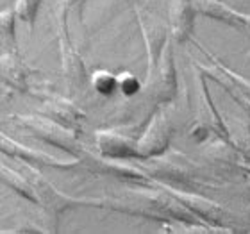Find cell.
<instances>
[{
    "mask_svg": "<svg viewBox=\"0 0 250 234\" xmlns=\"http://www.w3.org/2000/svg\"><path fill=\"white\" fill-rule=\"evenodd\" d=\"M141 168L150 179H157L163 184L177 186L181 190L202 184V175H200L198 167L191 159H188L179 152L170 154V156H167V152H165L161 156L148 157L146 165Z\"/></svg>",
    "mask_w": 250,
    "mask_h": 234,
    "instance_id": "1",
    "label": "cell"
},
{
    "mask_svg": "<svg viewBox=\"0 0 250 234\" xmlns=\"http://www.w3.org/2000/svg\"><path fill=\"white\" fill-rule=\"evenodd\" d=\"M13 122L18 124V127L25 129L32 136H36L43 140L48 145L61 149V150L79 156L83 152V147L77 140V132L61 125L56 120L48 118V116H38V115H15L11 116Z\"/></svg>",
    "mask_w": 250,
    "mask_h": 234,
    "instance_id": "2",
    "label": "cell"
},
{
    "mask_svg": "<svg viewBox=\"0 0 250 234\" xmlns=\"http://www.w3.org/2000/svg\"><path fill=\"white\" fill-rule=\"evenodd\" d=\"M31 175L27 177L31 184L36 190L40 206L47 211V216L50 218L52 224H58L59 214L64 213L66 209L77 208V206H93V208H102L104 206V198H73L66 193L59 191L58 188H54L50 182L45 179L40 172H36L31 167Z\"/></svg>",
    "mask_w": 250,
    "mask_h": 234,
    "instance_id": "3",
    "label": "cell"
},
{
    "mask_svg": "<svg viewBox=\"0 0 250 234\" xmlns=\"http://www.w3.org/2000/svg\"><path fill=\"white\" fill-rule=\"evenodd\" d=\"M148 88L156 102L167 104L175 99L177 95V72H175V61L172 52V40L168 38L161 54L157 58L156 64L150 66L148 73Z\"/></svg>",
    "mask_w": 250,
    "mask_h": 234,
    "instance_id": "4",
    "label": "cell"
},
{
    "mask_svg": "<svg viewBox=\"0 0 250 234\" xmlns=\"http://www.w3.org/2000/svg\"><path fill=\"white\" fill-rule=\"evenodd\" d=\"M173 136V125L168 120V116L163 111L154 113L146 125L145 132L141 134V138L136 141L138 147V157L140 159H148V157L161 156L168 150L170 141Z\"/></svg>",
    "mask_w": 250,
    "mask_h": 234,
    "instance_id": "5",
    "label": "cell"
},
{
    "mask_svg": "<svg viewBox=\"0 0 250 234\" xmlns=\"http://www.w3.org/2000/svg\"><path fill=\"white\" fill-rule=\"evenodd\" d=\"M161 188L168 195H172L177 202H181L184 208L197 216L200 222L213 227H224L225 225V211L220 204L213 202L206 197H200L197 193L186 191L181 188L168 186V184H161Z\"/></svg>",
    "mask_w": 250,
    "mask_h": 234,
    "instance_id": "6",
    "label": "cell"
},
{
    "mask_svg": "<svg viewBox=\"0 0 250 234\" xmlns=\"http://www.w3.org/2000/svg\"><path fill=\"white\" fill-rule=\"evenodd\" d=\"M0 152H4L7 156L18 157L20 161L27 163L29 167H50V168H73L81 165V159L79 157H73V159H58V157L50 156V154H45V152L34 150V149H29V147L21 145L18 141L11 140L9 136L0 132Z\"/></svg>",
    "mask_w": 250,
    "mask_h": 234,
    "instance_id": "7",
    "label": "cell"
},
{
    "mask_svg": "<svg viewBox=\"0 0 250 234\" xmlns=\"http://www.w3.org/2000/svg\"><path fill=\"white\" fill-rule=\"evenodd\" d=\"M197 81H198V91H200V115H202V120H198V124L206 125L211 132L218 134L222 140L230 141V136L232 132L229 130L227 124L224 122V118L220 116L216 106H214L213 99L209 97V89H208V75L197 66Z\"/></svg>",
    "mask_w": 250,
    "mask_h": 234,
    "instance_id": "8",
    "label": "cell"
},
{
    "mask_svg": "<svg viewBox=\"0 0 250 234\" xmlns=\"http://www.w3.org/2000/svg\"><path fill=\"white\" fill-rule=\"evenodd\" d=\"M97 149L100 156L105 159H129V157H138V147L136 141L127 138V136L116 132V130H97Z\"/></svg>",
    "mask_w": 250,
    "mask_h": 234,
    "instance_id": "9",
    "label": "cell"
},
{
    "mask_svg": "<svg viewBox=\"0 0 250 234\" xmlns=\"http://www.w3.org/2000/svg\"><path fill=\"white\" fill-rule=\"evenodd\" d=\"M197 11L193 7V0H170L168 16H170V32L175 42L183 43L189 40L195 25Z\"/></svg>",
    "mask_w": 250,
    "mask_h": 234,
    "instance_id": "10",
    "label": "cell"
},
{
    "mask_svg": "<svg viewBox=\"0 0 250 234\" xmlns=\"http://www.w3.org/2000/svg\"><path fill=\"white\" fill-rule=\"evenodd\" d=\"M45 115L48 118L56 120L61 125L68 127L72 130H81L83 127V120L86 118V113L81 111L75 104H72L70 100L61 99L58 95H47L45 99Z\"/></svg>",
    "mask_w": 250,
    "mask_h": 234,
    "instance_id": "11",
    "label": "cell"
},
{
    "mask_svg": "<svg viewBox=\"0 0 250 234\" xmlns=\"http://www.w3.org/2000/svg\"><path fill=\"white\" fill-rule=\"evenodd\" d=\"M29 73L31 70L15 52L0 54V81L5 86H9L13 91L20 93L29 91Z\"/></svg>",
    "mask_w": 250,
    "mask_h": 234,
    "instance_id": "12",
    "label": "cell"
},
{
    "mask_svg": "<svg viewBox=\"0 0 250 234\" xmlns=\"http://www.w3.org/2000/svg\"><path fill=\"white\" fill-rule=\"evenodd\" d=\"M193 7L197 11V15L208 16L211 20L234 29H245L243 13L229 7L224 0H193Z\"/></svg>",
    "mask_w": 250,
    "mask_h": 234,
    "instance_id": "13",
    "label": "cell"
},
{
    "mask_svg": "<svg viewBox=\"0 0 250 234\" xmlns=\"http://www.w3.org/2000/svg\"><path fill=\"white\" fill-rule=\"evenodd\" d=\"M61 58H62V72H64V77H66L70 89H81L84 81H86L84 63L81 59V56L64 40H61Z\"/></svg>",
    "mask_w": 250,
    "mask_h": 234,
    "instance_id": "14",
    "label": "cell"
},
{
    "mask_svg": "<svg viewBox=\"0 0 250 234\" xmlns=\"http://www.w3.org/2000/svg\"><path fill=\"white\" fill-rule=\"evenodd\" d=\"M0 184H4L5 188L13 190L15 193H18L20 197H23L25 200H31L34 204H40L36 195V190L31 184V181L25 175H21L20 172L11 170L9 167H5L0 163Z\"/></svg>",
    "mask_w": 250,
    "mask_h": 234,
    "instance_id": "15",
    "label": "cell"
},
{
    "mask_svg": "<svg viewBox=\"0 0 250 234\" xmlns=\"http://www.w3.org/2000/svg\"><path fill=\"white\" fill-rule=\"evenodd\" d=\"M197 66L200 68V70H202V72L206 73V75H208L209 79H213V81H216V83H218L220 86H222V88H224L225 91L229 93L230 99L234 100L236 104L240 106L241 109L245 111L247 115H249V118H250V97H247L245 93H241L240 89L236 88L234 84L230 83L229 79L225 77L224 73L220 72V70H218L216 66H214V64H213V66H209V68H202V64H198V63H197Z\"/></svg>",
    "mask_w": 250,
    "mask_h": 234,
    "instance_id": "16",
    "label": "cell"
},
{
    "mask_svg": "<svg viewBox=\"0 0 250 234\" xmlns=\"http://www.w3.org/2000/svg\"><path fill=\"white\" fill-rule=\"evenodd\" d=\"M15 9L0 11V45L5 52H16V27H15Z\"/></svg>",
    "mask_w": 250,
    "mask_h": 234,
    "instance_id": "17",
    "label": "cell"
},
{
    "mask_svg": "<svg viewBox=\"0 0 250 234\" xmlns=\"http://www.w3.org/2000/svg\"><path fill=\"white\" fill-rule=\"evenodd\" d=\"M91 86H93L97 93L109 97L118 89V77L113 75L111 72H107V70H97L91 75Z\"/></svg>",
    "mask_w": 250,
    "mask_h": 234,
    "instance_id": "18",
    "label": "cell"
},
{
    "mask_svg": "<svg viewBox=\"0 0 250 234\" xmlns=\"http://www.w3.org/2000/svg\"><path fill=\"white\" fill-rule=\"evenodd\" d=\"M40 5H42V0H16L13 9H15L16 18L20 21H23V23L32 31Z\"/></svg>",
    "mask_w": 250,
    "mask_h": 234,
    "instance_id": "19",
    "label": "cell"
},
{
    "mask_svg": "<svg viewBox=\"0 0 250 234\" xmlns=\"http://www.w3.org/2000/svg\"><path fill=\"white\" fill-rule=\"evenodd\" d=\"M209 56H211V59H213L214 66L218 68L220 72L224 73L225 77L229 79L230 83L234 84V86H236L238 89H240L241 93H245L247 97H250V83H249V81H247L245 77H241L240 73H236V72H232L230 68H227V64H224V63L220 61V59L216 58V56H213V54H209Z\"/></svg>",
    "mask_w": 250,
    "mask_h": 234,
    "instance_id": "20",
    "label": "cell"
},
{
    "mask_svg": "<svg viewBox=\"0 0 250 234\" xmlns=\"http://www.w3.org/2000/svg\"><path fill=\"white\" fill-rule=\"evenodd\" d=\"M116 77H118V89L125 97H132V95H136L141 89V83L130 72H124L120 75H116Z\"/></svg>",
    "mask_w": 250,
    "mask_h": 234,
    "instance_id": "21",
    "label": "cell"
},
{
    "mask_svg": "<svg viewBox=\"0 0 250 234\" xmlns=\"http://www.w3.org/2000/svg\"><path fill=\"white\" fill-rule=\"evenodd\" d=\"M230 143L234 147L238 154L245 157V161L250 163V132L249 130H243L240 134L230 136Z\"/></svg>",
    "mask_w": 250,
    "mask_h": 234,
    "instance_id": "22",
    "label": "cell"
},
{
    "mask_svg": "<svg viewBox=\"0 0 250 234\" xmlns=\"http://www.w3.org/2000/svg\"><path fill=\"white\" fill-rule=\"evenodd\" d=\"M11 93H13V89L9 86H5L2 81H0V106L2 104H7L11 100Z\"/></svg>",
    "mask_w": 250,
    "mask_h": 234,
    "instance_id": "23",
    "label": "cell"
},
{
    "mask_svg": "<svg viewBox=\"0 0 250 234\" xmlns=\"http://www.w3.org/2000/svg\"><path fill=\"white\" fill-rule=\"evenodd\" d=\"M243 21H245V29L250 31V15H245V13H243Z\"/></svg>",
    "mask_w": 250,
    "mask_h": 234,
    "instance_id": "24",
    "label": "cell"
},
{
    "mask_svg": "<svg viewBox=\"0 0 250 234\" xmlns=\"http://www.w3.org/2000/svg\"><path fill=\"white\" fill-rule=\"evenodd\" d=\"M73 2H77V0H68V4H73Z\"/></svg>",
    "mask_w": 250,
    "mask_h": 234,
    "instance_id": "25",
    "label": "cell"
},
{
    "mask_svg": "<svg viewBox=\"0 0 250 234\" xmlns=\"http://www.w3.org/2000/svg\"><path fill=\"white\" fill-rule=\"evenodd\" d=\"M66 2H68V0H66Z\"/></svg>",
    "mask_w": 250,
    "mask_h": 234,
    "instance_id": "26",
    "label": "cell"
}]
</instances>
